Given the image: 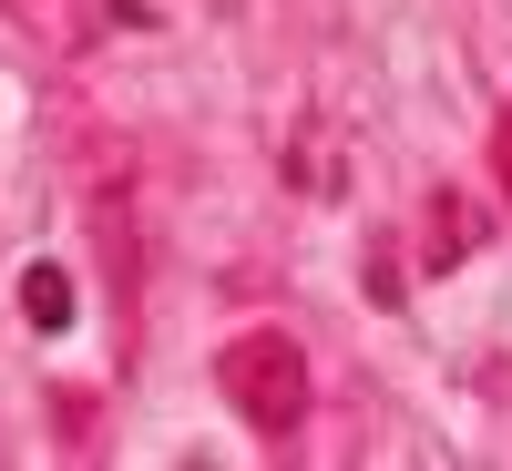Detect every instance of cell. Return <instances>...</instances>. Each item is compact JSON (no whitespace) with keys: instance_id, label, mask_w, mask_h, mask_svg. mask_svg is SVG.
<instances>
[{"instance_id":"6da1fadb","label":"cell","mask_w":512,"mask_h":471,"mask_svg":"<svg viewBox=\"0 0 512 471\" xmlns=\"http://www.w3.org/2000/svg\"><path fill=\"white\" fill-rule=\"evenodd\" d=\"M216 379H226L236 420H246V431H267V441H287L297 420H308V359H297L287 328H246L236 349L216 359Z\"/></svg>"},{"instance_id":"7a4b0ae2","label":"cell","mask_w":512,"mask_h":471,"mask_svg":"<svg viewBox=\"0 0 512 471\" xmlns=\"http://www.w3.org/2000/svg\"><path fill=\"white\" fill-rule=\"evenodd\" d=\"M21 318H31L41 338H62V328H72V277H62V267H21Z\"/></svg>"},{"instance_id":"3957f363","label":"cell","mask_w":512,"mask_h":471,"mask_svg":"<svg viewBox=\"0 0 512 471\" xmlns=\"http://www.w3.org/2000/svg\"><path fill=\"white\" fill-rule=\"evenodd\" d=\"M472 246H482V226H472V216H451V205H441V216H431V256L451 267V256H472Z\"/></svg>"},{"instance_id":"277c9868","label":"cell","mask_w":512,"mask_h":471,"mask_svg":"<svg viewBox=\"0 0 512 471\" xmlns=\"http://www.w3.org/2000/svg\"><path fill=\"white\" fill-rule=\"evenodd\" d=\"M359 287H369V297H379V308H400V297H410V277H400V267H390V256H369V277H359Z\"/></svg>"}]
</instances>
